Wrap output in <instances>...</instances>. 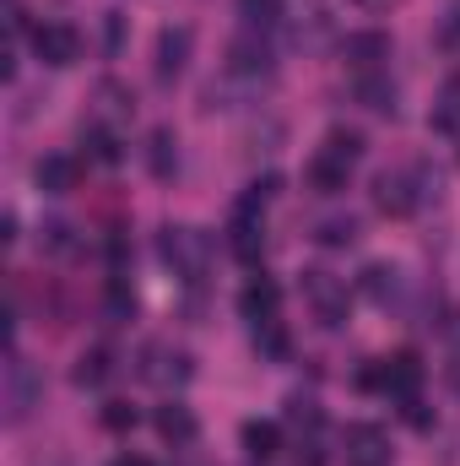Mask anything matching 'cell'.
<instances>
[{"instance_id": "6da1fadb", "label": "cell", "mask_w": 460, "mask_h": 466, "mask_svg": "<svg viewBox=\"0 0 460 466\" xmlns=\"http://www.w3.org/2000/svg\"><path fill=\"white\" fill-rule=\"evenodd\" d=\"M157 255L168 260V271L179 277V282H206V266H212V244H206V233L190 228V223H168V228L157 233Z\"/></svg>"}, {"instance_id": "7a4b0ae2", "label": "cell", "mask_w": 460, "mask_h": 466, "mask_svg": "<svg viewBox=\"0 0 460 466\" xmlns=\"http://www.w3.org/2000/svg\"><path fill=\"white\" fill-rule=\"evenodd\" d=\"M357 385L385 390V396H395V401L406 407V401H417V385H423V358H417V352H390V358H379L374 369H363V380H357Z\"/></svg>"}, {"instance_id": "3957f363", "label": "cell", "mask_w": 460, "mask_h": 466, "mask_svg": "<svg viewBox=\"0 0 460 466\" xmlns=\"http://www.w3.org/2000/svg\"><path fill=\"white\" fill-rule=\"evenodd\" d=\"M298 293H304V304L315 309V320H320V326H331V331L346 326L352 293H346V282L336 277V271H320V266H315V271H304V277H298Z\"/></svg>"}, {"instance_id": "277c9868", "label": "cell", "mask_w": 460, "mask_h": 466, "mask_svg": "<svg viewBox=\"0 0 460 466\" xmlns=\"http://www.w3.org/2000/svg\"><path fill=\"white\" fill-rule=\"evenodd\" d=\"M423 201H428V196H423L417 168H385V174L374 179V207H379L385 218H412Z\"/></svg>"}, {"instance_id": "5b68a950", "label": "cell", "mask_w": 460, "mask_h": 466, "mask_svg": "<svg viewBox=\"0 0 460 466\" xmlns=\"http://www.w3.org/2000/svg\"><path fill=\"white\" fill-rule=\"evenodd\" d=\"M33 55L44 60V66H76V55H82V33L71 27V22H44V27H33Z\"/></svg>"}, {"instance_id": "8992f818", "label": "cell", "mask_w": 460, "mask_h": 466, "mask_svg": "<svg viewBox=\"0 0 460 466\" xmlns=\"http://www.w3.org/2000/svg\"><path fill=\"white\" fill-rule=\"evenodd\" d=\"M38 390H44V380L33 374V363H27L22 352H11V363H5V418H11V423H22V418L33 412Z\"/></svg>"}, {"instance_id": "52a82bcc", "label": "cell", "mask_w": 460, "mask_h": 466, "mask_svg": "<svg viewBox=\"0 0 460 466\" xmlns=\"http://www.w3.org/2000/svg\"><path fill=\"white\" fill-rule=\"evenodd\" d=\"M228 76H244V82H260V76H271V44L249 27V33H238L228 44Z\"/></svg>"}, {"instance_id": "ba28073f", "label": "cell", "mask_w": 460, "mask_h": 466, "mask_svg": "<svg viewBox=\"0 0 460 466\" xmlns=\"http://www.w3.org/2000/svg\"><path fill=\"white\" fill-rule=\"evenodd\" d=\"M228 249L244 260V266H260V255H265V223H260V212H255V207H238V212H233Z\"/></svg>"}, {"instance_id": "9c48e42d", "label": "cell", "mask_w": 460, "mask_h": 466, "mask_svg": "<svg viewBox=\"0 0 460 466\" xmlns=\"http://www.w3.org/2000/svg\"><path fill=\"white\" fill-rule=\"evenodd\" d=\"M238 309H244V320L260 331V326H271V320H276V309H282V288H276L271 277H249V282H244V293H238Z\"/></svg>"}, {"instance_id": "30bf717a", "label": "cell", "mask_w": 460, "mask_h": 466, "mask_svg": "<svg viewBox=\"0 0 460 466\" xmlns=\"http://www.w3.org/2000/svg\"><path fill=\"white\" fill-rule=\"evenodd\" d=\"M141 358H146L141 374H146L152 385H185V380H190V352L168 348V342H146Z\"/></svg>"}, {"instance_id": "8fae6325", "label": "cell", "mask_w": 460, "mask_h": 466, "mask_svg": "<svg viewBox=\"0 0 460 466\" xmlns=\"http://www.w3.org/2000/svg\"><path fill=\"white\" fill-rule=\"evenodd\" d=\"M33 179H38L44 196H71V190L82 185V163H76L71 152H49V157H38Z\"/></svg>"}, {"instance_id": "7c38bea8", "label": "cell", "mask_w": 460, "mask_h": 466, "mask_svg": "<svg viewBox=\"0 0 460 466\" xmlns=\"http://www.w3.org/2000/svg\"><path fill=\"white\" fill-rule=\"evenodd\" d=\"M346 466H390V440L374 423H352L346 429Z\"/></svg>"}, {"instance_id": "4fadbf2b", "label": "cell", "mask_w": 460, "mask_h": 466, "mask_svg": "<svg viewBox=\"0 0 460 466\" xmlns=\"http://www.w3.org/2000/svg\"><path fill=\"white\" fill-rule=\"evenodd\" d=\"M190 44H195L190 27H163L157 33V82H174L190 66Z\"/></svg>"}, {"instance_id": "5bb4252c", "label": "cell", "mask_w": 460, "mask_h": 466, "mask_svg": "<svg viewBox=\"0 0 460 466\" xmlns=\"http://www.w3.org/2000/svg\"><path fill=\"white\" fill-rule=\"evenodd\" d=\"M342 55L357 76H363V71H379V66L390 60V38H385V33H346Z\"/></svg>"}, {"instance_id": "9a60e30c", "label": "cell", "mask_w": 460, "mask_h": 466, "mask_svg": "<svg viewBox=\"0 0 460 466\" xmlns=\"http://www.w3.org/2000/svg\"><path fill=\"white\" fill-rule=\"evenodd\" d=\"M152 423H157V434H163L168 445H195V434H201V423H195V412H190L185 401H163Z\"/></svg>"}, {"instance_id": "2e32d148", "label": "cell", "mask_w": 460, "mask_h": 466, "mask_svg": "<svg viewBox=\"0 0 460 466\" xmlns=\"http://www.w3.org/2000/svg\"><path fill=\"white\" fill-rule=\"evenodd\" d=\"M346 174H352V163L331 157V152H315L309 168H304V179H309L315 196H336V190H346Z\"/></svg>"}, {"instance_id": "e0dca14e", "label": "cell", "mask_w": 460, "mask_h": 466, "mask_svg": "<svg viewBox=\"0 0 460 466\" xmlns=\"http://www.w3.org/2000/svg\"><path fill=\"white\" fill-rule=\"evenodd\" d=\"M352 93H357L363 109H374V115H395V82H390V76L363 71V76H352Z\"/></svg>"}, {"instance_id": "ac0fdd59", "label": "cell", "mask_w": 460, "mask_h": 466, "mask_svg": "<svg viewBox=\"0 0 460 466\" xmlns=\"http://www.w3.org/2000/svg\"><path fill=\"white\" fill-rule=\"evenodd\" d=\"M179 141H174V130L168 125H157L152 130V141H146V168H152V179H174V168H179V152H174Z\"/></svg>"}, {"instance_id": "d6986e66", "label": "cell", "mask_w": 460, "mask_h": 466, "mask_svg": "<svg viewBox=\"0 0 460 466\" xmlns=\"http://www.w3.org/2000/svg\"><path fill=\"white\" fill-rule=\"evenodd\" d=\"M115 374V352L109 348H87L82 358H76V369H71V380L82 385V390H93V385H104Z\"/></svg>"}, {"instance_id": "ffe728a7", "label": "cell", "mask_w": 460, "mask_h": 466, "mask_svg": "<svg viewBox=\"0 0 460 466\" xmlns=\"http://www.w3.org/2000/svg\"><path fill=\"white\" fill-rule=\"evenodd\" d=\"M244 451H249L255 461H271V456L282 451V429L265 423V418H249V423H244Z\"/></svg>"}, {"instance_id": "44dd1931", "label": "cell", "mask_w": 460, "mask_h": 466, "mask_svg": "<svg viewBox=\"0 0 460 466\" xmlns=\"http://www.w3.org/2000/svg\"><path fill=\"white\" fill-rule=\"evenodd\" d=\"M363 293H368L374 304H390V299L401 293V271H395V266H385V260L363 266Z\"/></svg>"}, {"instance_id": "7402d4cb", "label": "cell", "mask_w": 460, "mask_h": 466, "mask_svg": "<svg viewBox=\"0 0 460 466\" xmlns=\"http://www.w3.org/2000/svg\"><path fill=\"white\" fill-rule=\"evenodd\" d=\"M428 125H434V130H445V136H460V76L445 82V93H439V104H434Z\"/></svg>"}, {"instance_id": "603a6c76", "label": "cell", "mask_w": 460, "mask_h": 466, "mask_svg": "<svg viewBox=\"0 0 460 466\" xmlns=\"http://www.w3.org/2000/svg\"><path fill=\"white\" fill-rule=\"evenodd\" d=\"M82 147H87V157H98V163H119L125 152H119V136L109 125H82Z\"/></svg>"}, {"instance_id": "cb8c5ba5", "label": "cell", "mask_w": 460, "mask_h": 466, "mask_svg": "<svg viewBox=\"0 0 460 466\" xmlns=\"http://www.w3.org/2000/svg\"><path fill=\"white\" fill-rule=\"evenodd\" d=\"M238 16H244V27L265 33V27L282 22V0H238Z\"/></svg>"}, {"instance_id": "d4e9b609", "label": "cell", "mask_w": 460, "mask_h": 466, "mask_svg": "<svg viewBox=\"0 0 460 466\" xmlns=\"http://www.w3.org/2000/svg\"><path fill=\"white\" fill-rule=\"evenodd\" d=\"M320 152H331V157H342V163H357V157H363V130L336 125V130L325 136V147H320Z\"/></svg>"}, {"instance_id": "484cf974", "label": "cell", "mask_w": 460, "mask_h": 466, "mask_svg": "<svg viewBox=\"0 0 460 466\" xmlns=\"http://www.w3.org/2000/svg\"><path fill=\"white\" fill-rule=\"evenodd\" d=\"M315 238H320L325 249H346V244L357 238V223H352V218H325V223H315Z\"/></svg>"}, {"instance_id": "4316f807", "label": "cell", "mask_w": 460, "mask_h": 466, "mask_svg": "<svg viewBox=\"0 0 460 466\" xmlns=\"http://www.w3.org/2000/svg\"><path fill=\"white\" fill-rule=\"evenodd\" d=\"M104 309H109V320H115V326L135 315V293L125 288V277H115V282H109V293H104Z\"/></svg>"}, {"instance_id": "83f0119b", "label": "cell", "mask_w": 460, "mask_h": 466, "mask_svg": "<svg viewBox=\"0 0 460 466\" xmlns=\"http://www.w3.org/2000/svg\"><path fill=\"white\" fill-rule=\"evenodd\" d=\"M38 244H44V249H55V255H65V249L76 244V238H71V223H60V218H49V223L38 228Z\"/></svg>"}, {"instance_id": "f1b7e54d", "label": "cell", "mask_w": 460, "mask_h": 466, "mask_svg": "<svg viewBox=\"0 0 460 466\" xmlns=\"http://www.w3.org/2000/svg\"><path fill=\"white\" fill-rule=\"evenodd\" d=\"M287 418H293L298 429H309V434H315V429L325 423V418H320V407H315L309 396H293V401H287Z\"/></svg>"}, {"instance_id": "f546056e", "label": "cell", "mask_w": 460, "mask_h": 466, "mask_svg": "<svg viewBox=\"0 0 460 466\" xmlns=\"http://www.w3.org/2000/svg\"><path fill=\"white\" fill-rule=\"evenodd\" d=\"M104 429H109V434L135 429V407H130V401H104Z\"/></svg>"}, {"instance_id": "4dcf8cb0", "label": "cell", "mask_w": 460, "mask_h": 466, "mask_svg": "<svg viewBox=\"0 0 460 466\" xmlns=\"http://www.w3.org/2000/svg\"><path fill=\"white\" fill-rule=\"evenodd\" d=\"M439 33H445V44H455V49H460V0L445 5V27H439Z\"/></svg>"}, {"instance_id": "1f68e13d", "label": "cell", "mask_w": 460, "mask_h": 466, "mask_svg": "<svg viewBox=\"0 0 460 466\" xmlns=\"http://www.w3.org/2000/svg\"><path fill=\"white\" fill-rule=\"evenodd\" d=\"M5 27L11 33H27V5L22 0H5Z\"/></svg>"}, {"instance_id": "d6a6232c", "label": "cell", "mask_w": 460, "mask_h": 466, "mask_svg": "<svg viewBox=\"0 0 460 466\" xmlns=\"http://www.w3.org/2000/svg\"><path fill=\"white\" fill-rule=\"evenodd\" d=\"M293 466H325V451L309 440V445H298V456H293Z\"/></svg>"}, {"instance_id": "836d02e7", "label": "cell", "mask_w": 460, "mask_h": 466, "mask_svg": "<svg viewBox=\"0 0 460 466\" xmlns=\"http://www.w3.org/2000/svg\"><path fill=\"white\" fill-rule=\"evenodd\" d=\"M357 5H363V11H390L395 0H357Z\"/></svg>"}, {"instance_id": "e575fe53", "label": "cell", "mask_w": 460, "mask_h": 466, "mask_svg": "<svg viewBox=\"0 0 460 466\" xmlns=\"http://www.w3.org/2000/svg\"><path fill=\"white\" fill-rule=\"evenodd\" d=\"M115 466H152V461H146V456H119Z\"/></svg>"}]
</instances>
